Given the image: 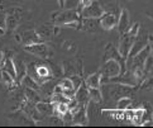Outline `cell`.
Segmentation results:
<instances>
[{"instance_id":"17","label":"cell","mask_w":153,"mask_h":128,"mask_svg":"<svg viewBox=\"0 0 153 128\" xmlns=\"http://www.w3.org/2000/svg\"><path fill=\"white\" fill-rule=\"evenodd\" d=\"M74 99L79 103V105H85V104L90 103V100H89V88L86 86L85 82H82V84L75 90Z\"/></svg>"},{"instance_id":"21","label":"cell","mask_w":153,"mask_h":128,"mask_svg":"<svg viewBox=\"0 0 153 128\" xmlns=\"http://www.w3.org/2000/svg\"><path fill=\"white\" fill-rule=\"evenodd\" d=\"M36 108L43 117L54 114V104L51 102H47V100H41V102L36 103Z\"/></svg>"},{"instance_id":"13","label":"cell","mask_w":153,"mask_h":128,"mask_svg":"<svg viewBox=\"0 0 153 128\" xmlns=\"http://www.w3.org/2000/svg\"><path fill=\"white\" fill-rule=\"evenodd\" d=\"M19 109H22L23 112L29 117L30 119H33L34 122H36V124L38 123L39 121H42L45 117H43L39 112H38V109L36 108V103H32V102H29V100H27V99H24L23 100V103H22V105H20V108Z\"/></svg>"},{"instance_id":"29","label":"cell","mask_w":153,"mask_h":128,"mask_svg":"<svg viewBox=\"0 0 153 128\" xmlns=\"http://www.w3.org/2000/svg\"><path fill=\"white\" fill-rule=\"evenodd\" d=\"M67 110H68V107H67L66 103H57V104H54V114L58 115V117H61V118H62V115L67 112Z\"/></svg>"},{"instance_id":"10","label":"cell","mask_w":153,"mask_h":128,"mask_svg":"<svg viewBox=\"0 0 153 128\" xmlns=\"http://www.w3.org/2000/svg\"><path fill=\"white\" fill-rule=\"evenodd\" d=\"M15 40H17L22 46H28V44L43 42L36 29H25L23 32H20L18 34H15Z\"/></svg>"},{"instance_id":"7","label":"cell","mask_w":153,"mask_h":128,"mask_svg":"<svg viewBox=\"0 0 153 128\" xmlns=\"http://www.w3.org/2000/svg\"><path fill=\"white\" fill-rule=\"evenodd\" d=\"M152 42V37H151V34H147V33H140V31H139V33L137 34V37H135V40H134V42H133V44H132V48L129 49V53H128V56H127V58H125V62L127 61H129L130 58H133L137 53H138L139 51H142L147 44L148 43H151Z\"/></svg>"},{"instance_id":"15","label":"cell","mask_w":153,"mask_h":128,"mask_svg":"<svg viewBox=\"0 0 153 128\" xmlns=\"http://www.w3.org/2000/svg\"><path fill=\"white\" fill-rule=\"evenodd\" d=\"M130 27V14L128 12V9L120 8L119 16H118V23L115 28L118 29L119 34H123L124 32H127Z\"/></svg>"},{"instance_id":"26","label":"cell","mask_w":153,"mask_h":128,"mask_svg":"<svg viewBox=\"0 0 153 128\" xmlns=\"http://www.w3.org/2000/svg\"><path fill=\"white\" fill-rule=\"evenodd\" d=\"M89 100L94 104H99L102 102V94L100 88H89Z\"/></svg>"},{"instance_id":"18","label":"cell","mask_w":153,"mask_h":128,"mask_svg":"<svg viewBox=\"0 0 153 128\" xmlns=\"http://www.w3.org/2000/svg\"><path fill=\"white\" fill-rule=\"evenodd\" d=\"M106 58H114V60H118L119 62L122 64H125V60L122 55L119 53L118 51V47H115L113 43H108L105 48H104V56H102V60H106ZM127 65V64H125Z\"/></svg>"},{"instance_id":"27","label":"cell","mask_w":153,"mask_h":128,"mask_svg":"<svg viewBox=\"0 0 153 128\" xmlns=\"http://www.w3.org/2000/svg\"><path fill=\"white\" fill-rule=\"evenodd\" d=\"M19 85L23 88H30V89H34V90H39V84H38L36 80L32 79L29 75H25L23 79L20 80Z\"/></svg>"},{"instance_id":"25","label":"cell","mask_w":153,"mask_h":128,"mask_svg":"<svg viewBox=\"0 0 153 128\" xmlns=\"http://www.w3.org/2000/svg\"><path fill=\"white\" fill-rule=\"evenodd\" d=\"M23 88V86H22ZM23 93H24V97L27 100H29L32 103H38L42 100V97L38 90H34V89H30V88H23Z\"/></svg>"},{"instance_id":"8","label":"cell","mask_w":153,"mask_h":128,"mask_svg":"<svg viewBox=\"0 0 153 128\" xmlns=\"http://www.w3.org/2000/svg\"><path fill=\"white\" fill-rule=\"evenodd\" d=\"M104 10L100 7V4L97 0H91L90 3H87L85 7L80 9V15L81 18H96L99 19L102 15Z\"/></svg>"},{"instance_id":"6","label":"cell","mask_w":153,"mask_h":128,"mask_svg":"<svg viewBox=\"0 0 153 128\" xmlns=\"http://www.w3.org/2000/svg\"><path fill=\"white\" fill-rule=\"evenodd\" d=\"M62 70H63V76H71V75H81L84 72V64L81 58L74 57L63 61L61 64Z\"/></svg>"},{"instance_id":"20","label":"cell","mask_w":153,"mask_h":128,"mask_svg":"<svg viewBox=\"0 0 153 128\" xmlns=\"http://www.w3.org/2000/svg\"><path fill=\"white\" fill-rule=\"evenodd\" d=\"M99 28V19L96 18H81L80 20V29L85 32H96Z\"/></svg>"},{"instance_id":"4","label":"cell","mask_w":153,"mask_h":128,"mask_svg":"<svg viewBox=\"0 0 153 128\" xmlns=\"http://www.w3.org/2000/svg\"><path fill=\"white\" fill-rule=\"evenodd\" d=\"M125 71H127V65L119 62L118 60H114V58L102 60L101 69H100L101 82H105L106 80L111 79V77H115Z\"/></svg>"},{"instance_id":"2","label":"cell","mask_w":153,"mask_h":128,"mask_svg":"<svg viewBox=\"0 0 153 128\" xmlns=\"http://www.w3.org/2000/svg\"><path fill=\"white\" fill-rule=\"evenodd\" d=\"M81 15L77 9L74 8H62L56 12H52L51 15V23L57 27H65L72 22H80Z\"/></svg>"},{"instance_id":"22","label":"cell","mask_w":153,"mask_h":128,"mask_svg":"<svg viewBox=\"0 0 153 128\" xmlns=\"http://www.w3.org/2000/svg\"><path fill=\"white\" fill-rule=\"evenodd\" d=\"M97 1H99L104 12H113V13L120 12L119 0H97Z\"/></svg>"},{"instance_id":"28","label":"cell","mask_w":153,"mask_h":128,"mask_svg":"<svg viewBox=\"0 0 153 128\" xmlns=\"http://www.w3.org/2000/svg\"><path fill=\"white\" fill-rule=\"evenodd\" d=\"M133 104V99L132 97H123V98H119L117 102H115V108L117 109H122L125 110L130 108V105Z\"/></svg>"},{"instance_id":"23","label":"cell","mask_w":153,"mask_h":128,"mask_svg":"<svg viewBox=\"0 0 153 128\" xmlns=\"http://www.w3.org/2000/svg\"><path fill=\"white\" fill-rule=\"evenodd\" d=\"M84 82L86 84L87 88H100V85H101V74H100V71L94 72V74H90L84 80Z\"/></svg>"},{"instance_id":"16","label":"cell","mask_w":153,"mask_h":128,"mask_svg":"<svg viewBox=\"0 0 153 128\" xmlns=\"http://www.w3.org/2000/svg\"><path fill=\"white\" fill-rule=\"evenodd\" d=\"M7 13V12H5ZM22 19V16L19 14V12H15V10L10 9V12L7 13V19H5V29L8 31H15L19 25V22Z\"/></svg>"},{"instance_id":"32","label":"cell","mask_w":153,"mask_h":128,"mask_svg":"<svg viewBox=\"0 0 153 128\" xmlns=\"http://www.w3.org/2000/svg\"><path fill=\"white\" fill-rule=\"evenodd\" d=\"M0 9H3V7H1V5H0Z\"/></svg>"},{"instance_id":"1","label":"cell","mask_w":153,"mask_h":128,"mask_svg":"<svg viewBox=\"0 0 153 128\" xmlns=\"http://www.w3.org/2000/svg\"><path fill=\"white\" fill-rule=\"evenodd\" d=\"M102 86L101 94H102V100L106 103H115L119 98L123 97H132L133 93L138 88L119 84V82H102L100 88Z\"/></svg>"},{"instance_id":"3","label":"cell","mask_w":153,"mask_h":128,"mask_svg":"<svg viewBox=\"0 0 153 128\" xmlns=\"http://www.w3.org/2000/svg\"><path fill=\"white\" fill-rule=\"evenodd\" d=\"M140 31V23L139 22H135V23L130 24L129 29L127 32H124L123 34H120V40H119V46H118V51L119 53L124 57V60L127 58L129 49L132 48V44L135 40L137 34Z\"/></svg>"},{"instance_id":"14","label":"cell","mask_w":153,"mask_h":128,"mask_svg":"<svg viewBox=\"0 0 153 128\" xmlns=\"http://www.w3.org/2000/svg\"><path fill=\"white\" fill-rule=\"evenodd\" d=\"M58 28L59 27L53 25L52 23H46V24H43L41 27H38L36 31H37L38 34H39V37L42 38V41L46 42L48 40H51V38H53L54 36H57Z\"/></svg>"},{"instance_id":"30","label":"cell","mask_w":153,"mask_h":128,"mask_svg":"<svg viewBox=\"0 0 153 128\" xmlns=\"http://www.w3.org/2000/svg\"><path fill=\"white\" fill-rule=\"evenodd\" d=\"M5 19H7V13H5L3 9H0V27L4 29H5Z\"/></svg>"},{"instance_id":"31","label":"cell","mask_w":153,"mask_h":128,"mask_svg":"<svg viewBox=\"0 0 153 128\" xmlns=\"http://www.w3.org/2000/svg\"><path fill=\"white\" fill-rule=\"evenodd\" d=\"M57 4H58L59 9H62L65 7V0H57Z\"/></svg>"},{"instance_id":"33","label":"cell","mask_w":153,"mask_h":128,"mask_svg":"<svg viewBox=\"0 0 153 128\" xmlns=\"http://www.w3.org/2000/svg\"><path fill=\"white\" fill-rule=\"evenodd\" d=\"M90 1H91V0H90Z\"/></svg>"},{"instance_id":"11","label":"cell","mask_w":153,"mask_h":128,"mask_svg":"<svg viewBox=\"0 0 153 128\" xmlns=\"http://www.w3.org/2000/svg\"><path fill=\"white\" fill-rule=\"evenodd\" d=\"M8 119L12 122L14 126H36V122L30 119L22 109L12 110L8 114Z\"/></svg>"},{"instance_id":"24","label":"cell","mask_w":153,"mask_h":128,"mask_svg":"<svg viewBox=\"0 0 153 128\" xmlns=\"http://www.w3.org/2000/svg\"><path fill=\"white\" fill-rule=\"evenodd\" d=\"M0 82H1L3 85L7 86L9 90H13V89H15L19 84L17 82V80L14 79V77H12L7 71L1 70V76H0Z\"/></svg>"},{"instance_id":"9","label":"cell","mask_w":153,"mask_h":128,"mask_svg":"<svg viewBox=\"0 0 153 128\" xmlns=\"http://www.w3.org/2000/svg\"><path fill=\"white\" fill-rule=\"evenodd\" d=\"M72 126H87L89 124V104L79 105L72 112Z\"/></svg>"},{"instance_id":"5","label":"cell","mask_w":153,"mask_h":128,"mask_svg":"<svg viewBox=\"0 0 153 128\" xmlns=\"http://www.w3.org/2000/svg\"><path fill=\"white\" fill-rule=\"evenodd\" d=\"M23 49L29 55L38 57L39 60H51L53 57V49L46 42H38L28 46H23Z\"/></svg>"},{"instance_id":"19","label":"cell","mask_w":153,"mask_h":128,"mask_svg":"<svg viewBox=\"0 0 153 128\" xmlns=\"http://www.w3.org/2000/svg\"><path fill=\"white\" fill-rule=\"evenodd\" d=\"M13 61H14V67H15V75H17V82L19 84L20 80L27 75V64L19 56L13 57Z\"/></svg>"},{"instance_id":"12","label":"cell","mask_w":153,"mask_h":128,"mask_svg":"<svg viewBox=\"0 0 153 128\" xmlns=\"http://www.w3.org/2000/svg\"><path fill=\"white\" fill-rule=\"evenodd\" d=\"M119 13L113 12H104L102 15L99 18V25L104 31H111L117 27Z\"/></svg>"}]
</instances>
